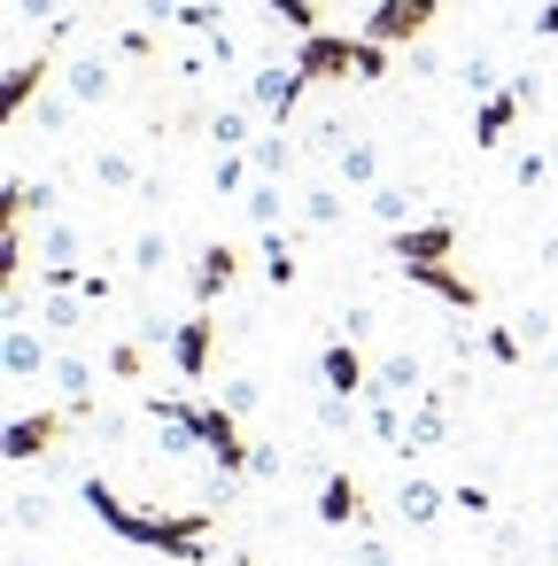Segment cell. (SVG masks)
<instances>
[{"instance_id": "31", "label": "cell", "mask_w": 558, "mask_h": 566, "mask_svg": "<svg viewBox=\"0 0 558 566\" xmlns=\"http://www.w3.org/2000/svg\"><path fill=\"white\" fill-rule=\"evenodd\" d=\"M295 210H303V226H341V195L334 187H303Z\"/></svg>"}, {"instance_id": "1", "label": "cell", "mask_w": 558, "mask_h": 566, "mask_svg": "<svg viewBox=\"0 0 558 566\" xmlns=\"http://www.w3.org/2000/svg\"><path fill=\"white\" fill-rule=\"evenodd\" d=\"M78 504L109 527V535H125V543H140V551H164L171 566H210V535H218V504H187V512H140L133 496H117L102 473H78Z\"/></svg>"}, {"instance_id": "21", "label": "cell", "mask_w": 558, "mask_h": 566, "mask_svg": "<svg viewBox=\"0 0 558 566\" xmlns=\"http://www.w3.org/2000/svg\"><path fill=\"white\" fill-rule=\"evenodd\" d=\"M334 171H341V187H380V140H349L334 156Z\"/></svg>"}, {"instance_id": "7", "label": "cell", "mask_w": 558, "mask_h": 566, "mask_svg": "<svg viewBox=\"0 0 558 566\" xmlns=\"http://www.w3.org/2000/svg\"><path fill=\"white\" fill-rule=\"evenodd\" d=\"M450 396H457L450 380H427V388H419V396L403 403L411 419H403V450H396V458H419V450H442V434H450Z\"/></svg>"}, {"instance_id": "29", "label": "cell", "mask_w": 558, "mask_h": 566, "mask_svg": "<svg viewBox=\"0 0 558 566\" xmlns=\"http://www.w3.org/2000/svg\"><path fill=\"white\" fill-rule=\"evenodd\" d=\"M109 55H117V63H156V24H133V32H117V40H109Z\"/></svg>"}, {"instance_id": "36", "label": "cell", "mask_w": 558, "mask_h": 566, "mask_svg": "<svg viewBox=\"0 0 558 566\" xmlns=\"http://www.w3.org/2000/svg\"><path fill=\"white\" fill-rule=\"evenodd\" d=\"M450 504H457L465 520H488V512H496V496H488V481H457V489H450Z\"/></svg>"}, {"instance_id": "2", "label": "cell", "mask_w": 558, "mask_h": 566, "mask_svg": "<svg viewBox=\"0 0 558 566\" xmlns=\"http://www.w3.org/2000/svg\"><path fill=\"white\" fill-rule=\"evenodd\" d=\"M450 249H457V218H411V226L388 233V256L403 264V280L434 287L450 311H481V287L450 272Z\"/></svg>"}, {"instance_id": "27", "label": "cell", "mask_w": 558, "mask_h": 566, "mask_svg": "<svg viewBox=\"0 0 558 566\" xmlns=\"http://www.w3.org/2000/svg\"><path fill=\"white\" fill-rule=\"evenodd\" d=\"M264 280H272V287H295V241H287L280 226L264 233Z\"/></svg>"}, {"instance_id": "33", "label": "cell", "mask_w": 558, "mask_h": 566, "mask_svg": "<svg viewBox=\"0 0 558 566\" xmlns=\"http://www.w3.org/2000/svg\"><path fill=\"white\" fill-rule=\"evenodd\" d=\"M512 326H519V342H527V349H535V357H543V349H550V342H558V311H519V318H512Z\"/></svg>"}, {"instance_id": "5", "label": "cell", "mask_w": 558, "mask_h": 566, "mask_svg": "<svg viewBox=\"0 0 558 566\" xmlns=\"http://www.w3.org/2000/svg\"><path fill=\"white\" fill-rule=\"evenodd\" d=\"M434 17H442V0H372V9H365V40H380V48H419V40L434 32Z\"/></svg>"}, {"instance_id": "37", "label": "cell", "mask_w": 558, "mask_h": 566, "mask_svg": "<svg viewBox=\"0 0 558 566\" xmlns=\"http://www.w3.org/2000/svg\"><path fill=\"white\" fill-rule=\"evenodd\" d=\"M543 179H550V156L543 148H519L512 156V187H543Z\"/></svg>"}, {"instance_id": "18", "label": "cell", "mask_w": 558, "mask_h": 566, "mask_svg": "<svg viewBox=\"0 0 558 566\" xmlns=\"http://www.w3.org/2000/svg\"><path fill=\"white\" fill-rule=\"evenodd\" d=\"M295 156H303V148H295L280 125H264V133L249 140V164H256V179H287V171H295Z\"/></svg>"}, {"instance_id": "32", "label": "cell", "mask_w": 558, "mask_h": 566, "mask_svg": "<svg viewBox=\"0 0 558 566\" xmlns=\"http://www.w3.org/2000/svg\"><path fill=\"white\" fill-rule=\"evenodd\" d=\"M164 264H171V241H164V233H140V241H133V280H156Z\"/></svg>"}, {"instance_id": "15", "label": "cell", "mask_w": 558, "mask_h": 566, "mask_svg": "<svg viewBox=\"0 0 558 566\" xmlns=\"http://www.w3.org/2000/svg\"><path fill=\"white\" fill-rule=\"evenodd\" d=\"M419 388H427L419 349H388V357H372V388H365V396H396V403H411Z\"/></svg>"}, {"instance_id": "22", "label": "cell", "mask_w": 558, "mask_h": 566, "mask_svg": "<svg viewBox=\"0 0 558 566\" xmlns=\"http://www.w3.org/2000/svg\"><path fill=\"white\" fill-rule=\"evenodd\" d=\"M241 210H249V226H256V233H272V226L287 218V187H280V179H256V187L241 195Z\"/></svg>"}, {"instance_id": "9", "label": "cell", "mask_w": 558, "mask_h": 566, "mask_svg": "<svg viewBox=\"0 0 558 566\" xmlns=\"http://www.w3.org/2000/svg\"><path fill=\"white\" fill-rule=\"evenodd\" d=\"M48 78H55V55H48V48H40V55H17V63H9V78H0V125H9V133H17V125L32 117V102L48 94Z\"/></svg>"}, {"instance_id": "43", "label": "cell", "mask_w": 558, "mask_h": 566, "mask_svg": "<svg viewBox=\"0 0 558 566\" xmlns=\"http://www.w3.org/2000/svg\"><path fill=\"white\" fill-rule=\"evenodd\" d=\"M357 566H396V551H388L380 535H365V543H357Z\"/></svg>"}, {"instance_id": "13", "label": "cell", "mask_w": 558, "mask_h": 566, "mask_svg": "<svg viewBox=\"0 0 558 566\" xmlns=\"http://www.w3.org/2000/svg\"><path fill=\"white\" fill-rule=\"evenodd\" d=\"M0 373H9V388H24V380L55 373V349H48L32 326H9V334H0Z\"/></svg>"}, {"instance_id": "39", "label": "cell", "mask_w": 558, "mask_h": 566, "mask_svg": "<svg viewBox=\"0 0 558 566\" xmlns=\"http://www.w3.org/2000/svg\"><path fill=\"white\" fill-rule=\"evenodd\" d=\"M241 55H249V48H241V40H233V32H225V24H218V32H210V63H218V71H233V63H241Z\"/></svg>"}, {"instance_id": "44", "label": "cell", "mask_w": 558, "mask_h": 566, "mask_svg": "<svg viewBox=\"0 0 558 566\" xmlns=\"http://www.w3.org/2000/svg\"><path fill=\"white\" fill-rule=\"evenodd\" d=\"M535 32H543V40H558V0H543V9H535Z\"/></svg>"}, {"instance_id": "19", "label": "cell", "mask_w": 558, "mask_h": 566, "mask_svg": "<svg viewBox=\"0 0 558 566\" xmlns=\"http://www.w3.org/2000/svg\"><path fill=\"white\" fill-rule=\"evenodd\" d=\"M210 140H218V156H225V148H249V140H256V109L233 94L225 109H210Z\"/></svg>"}, {"instance_id": "3", "label": "cell", "mask_w": 558, "mask_h": 566, "mask_svg": "<svg viewBox=\"0 0 558 566\" xmlns=\"http://www.w3.org/2000/svg\"><path fill=\"white\" fill-rule=\"evenodd\" d=\"M295 71L310 78V86H341V78H357V86H372V78H388L396 71V48H380V40H349V32H310V40H295Z\"/></svg>"}, {"instance_id": "20", "label": "cell", "mask_w": 558, "mask_h": 566, "mask_svg": "<svg viewBox=\"0 0 558 566\" xmlns=\"http://www.w3.org/2000/svg\"><path fill=\"white\" fill-rule=\"evenodd\" d=\"M365 210L396 233V226H411V210H419V187H396V179H380V187H365Z\"/></svg>"}, {"instance_id": "42", "label": "cell", "mask_w": 558, "mask_h": 566, "mask_svg": "<svg viewBox=\"0 0 558 566\" xmlns=\"http://www.w3.org/2000/svg\"><path fill=\"white\" fill-rule=\"evenodd\" d=\"M256 396H264V388H256V380H225V411H249V403H256Z\"/></svg>"}, {"instance_id": "41", "label": "cell", "mask_w": 558, "mask_h": 566, "mask_svg": "<svg viewBox=\"0 0 558 566\" xmlns=\"http://www.w3.org/2000/svg\"><path fill=\"white\" fill-rule=\"evenodd\" d=\"M179 9H187V0H140V24L164 32V24H179Z\"/></svg>"}, {"instance_id": "38", "label": "cell", "mask_w": 558, "mask_h": 566, "mask_svg": "<svg viewBox=\"0 0 558 566\" xmlns=\"http://www.w3.org/2000/svg\"><path fill=\"white\" fill-rule=\"evenodd\" d=\"M280 473H295V458H287V450H272V442H256V458H249V481H280Z\"/></svg>"}, {"instance_id": "26", "label": "cell", "mask_w": 558, "mask_h": 566, "mask_svg": "<svg viewBox=\"0 0 558 566\" xmlns=\"http://www.w3.org/2000/svg\"><path fill=\"white\" fill-rule=\"evenodd\" d=\"M94 187H117V195H133V187H148V179H140V164H133L125 148H102V156H94Z\"/></svg>"}, {"instance_id": "14", "label": "cell", "mask_w": 558, "mask_h": 566, "mask_svg": "<svg viewBox=\"0 0 558 566\" xmlns=\"http://www.w3.org/2000/svg\"><path fill=\"white\" fill-rule=\"evenodd\" d=\"M357 520H365V489H357V473L326 465V473H318V527H357Z\"/></svg>"}, {"instance_id": "10", "label": "cell", "mask_w": 558, "mask_h": 566, "mask_svg": "<svg viewBox=\"0 0 558 566\" xmlns=\"http://www.w3.org/2000/svg\"><path fill=\"white\" fill-rule=\"evenodd\" d=\"M63 94L78 102V109H102L109 94H117V55H109V40L102 48H86V55H71L63 63Z\"/></svg>"}, {"instance_id": "46", "label": "cell", "mask_w": 558, "mask_h": 566, "mask_svg": "<svg viewBox=\"0 0 558 566\" xmlns=\"http://www.w3.org/2000/svg\"><path fill=\"white\" fill-rule=\"evenodd\" d=\"M550 558H558V535H550Z\"/></svg>"}, {"instance_id": "28", "label": "cell", "mask_w": 558, "mask_h": 566, "mask_svg": "<svg viewBox=\"0 0 558 566\" xmlns=\"http://www.w3.org/2000/svg\"><path fill=\"white\" fill-rule=\"evenodd\" d=\"M481 349H488V365H504V373H519V365H527L519 326H488V334H481Z\"/></svg>"}, {"instance_id": "24", "label": "cell", "mask_w": 558, "mask_h": 566, "mask_svg": "<svg viewBox=\"0 0 558 566\" xmlns=\"http://www.w3.org/2000/svg\"><path fill=\"white\" fill-rule=\"evenodd\" d=\"M403 419H411V411H403L396 396H365V427L380 434V450H403Z\"/></svg>"}, {"instance_id": "17", "label": "cell", "mask_w": 558, "mask_h": 566, "mask_svg": "<svg viewBox=\"0 0 558 566\" xmlns=\"http://www.w3.org/2000/svg\"><path fill=\"white\" fill-rule=\"evenodd\" d=\"M94 311H102V303H86L78 287H40V318H48V334H78Z\"/></svg>"}, {"instance_id": "23", "label": "cell", "mask_w": 558, "mask_h": 566, "mask_svg": "<svg viewBox=\"0 0 558 566\" xmlns=\"http://www.w3.org/2000/svg\"><path fill=\"white\" fill-rule=\"evenodd\" d=\"M78 256H86V233L63 226V218H48L40 226V264H78Z\"/></svg>"}, {"instance_id": "47", "label": "cell", "mask_w": 558, "mask_h": 566, "mask_svg": "<svg viewBox=\"0 0 558 566\" xmlns=\"http://www.w3.org/2000/svg\"><path fill=\"white\" fill-rule=\"evenodd\" d=\"M550 411H558V403H550Z\"/></svg>"}, {"instance_id": "34", "label": "cell", "mask_w": 558, "mask_h": 566, "mask_svg": "<svg viewBox=\"0 0 558 566\" xmlns=\"http://www.w3.org/2000/svg\"><path fill=\"white\" fill-rule=\"evenodd\" d=\"M109 373H117V380H140V373H148V342H140V334H133V342H109Z\"/></svg>"}, {"instance_id": "11", "label": "cell", "mask_w": 558, "mask_h": 566, "mask_svg": "<svg viewBox=\"0 0 558 566\" xmlns=\"http://www.w3.org/2000/svg\"><path fill=\"white\" fill-rule=\"evenodd\" d=\"M241 280V249L233 241H210V249H194V264H187V295L202 303V311H218V295Z\"/></svg>"}, {"instance_id": "8", "label": "cell", "mask_w": 558, "mask_h": 566, "mask_svg": "<svg viewBox=\"0 0 558 566\" xmlns=\"http://www.w3.org/2000/svg\"><path fill=\"white\" fill-rule=\"evenodd\" d=\"M318 388L365 403V388H372V357H365L349 334H326V349H318Z\"/></svg>"}, {"instance_id": "30", "label": "cell", "mask_w": 558, "mask_h": 566, "mask_svg": "<svg viewBox=\"0 0 558 566\" xmlns=\"http://www.w3.org/2000/svg\"><path fill=\"white\" fill-rule=\"evenodd\" d=\"M457 86H465L473 102H488V94H496L504 78H496V63H488V55H465V63H457Z\"/></svg>"}, {"instance_id": "12", "label": "cell", "mask_w": 558, "mask_h": 566, "mask_svg": "<svg viewBox=\"0 0 558 566\" xmlns=\"http://www.w3.org/2000/svg\"><path fill=\"white\" fill-rule=\"evenodd\" d=\"M210 334H218V318L194 303V311L179 318V334H171V373H179V380H210Z\"/></svg>"}, {"instance_id": "6", "label": "cell", "mask_w": 558, "mask_h": 566, "mask_svg": "<svg viewBox=\"0 0 558 566\" xmlns=\"http://www.w3.org/2000/svg\"><path fill=\"white\" fill-rule=\"evenodd\" d=\"M63 427H78V411H17L9 434H0V458H9V465L55 458V450H63Z\"/></svg>"}, {"instance_id": "40", "label": "cell", "mask_w": 558, "mask_h": 566, "mask_svg": "<svg viewBox=\"0 0 558 566\" xmlns=\"http://www.w3.org/2000/svg\"><path fill=\"white\" fill-rule=\"evenodd\" d=\"M9 504H17V512H9L17 527H48V496H9Z\"/></svg>"}, {"instance_id": "16", "label": "cell", "mask_w": 558, "mask_h": 566, "mask_svg": "<svg viewBox=\"0 0 558 566\" xmlns=\"http://www.w3.org/2000/svg\"><path fill=\"white\" fill-rule=\"evenodd\" d=\"M396 512H403V527H434V520L450 512V489H434V481L403 473V489H396Z\"/></svg>"}, {"instance_id": "4", "label": "cell", "mask_w": 558, "mask_h": 566, "mask_svg": "<svg viewBox=\"0 0 558 566\" xmlns=\"http://www.w3.org/2000/svg\"><path fill=\"white\" fill-rule=\"evenodd\" d=\"M535 102H543V78H535V71H512L488 102H473V148H504Z\"/></svg>"}, {"instance_id": "35", "label": "cell", "mask_w": 558, "mask_h": 566, "mask_svg": "<svg viewBox=\"0 0 558 566\" xmlns=\"http://www.w3.org/2000/svg\"><path fill=\"white\" fill-rule=\"evenodd\" d=\"M71 109H78V102H71V94H40V109H32V125H40V133H48V140H55V133H63V125H71Z\"/></svg>"}, {"instance_id": "25", "label": "cell", "mask_w": 558, "mask_h": 566, "mask_svg": "<svg viewBox=\"0 0 558 566\" xmlns=\"http://www.w3.org/2000/svg\"><path fill=\"white\" fill-rule=\"evenodd\" d=\"M264 17H272L280 32H295V40L326 32V17H318V0H264Z\"/></svg>"}, {"instance_id": "45", "label": "cell", "mask_w": 558, "mask_h": 566, "mask_svg": "<svg viewBox=\"0 0 558 566\" xmlns=\"http://www.w3.org/2000/svg\"><path fill=\"white\" fill-rule=\"evenodd\" d=\"M535 365H543V373H550V380H558V342H550V349H543V357H535Z\"/></svg>"}]
</instances>
